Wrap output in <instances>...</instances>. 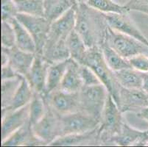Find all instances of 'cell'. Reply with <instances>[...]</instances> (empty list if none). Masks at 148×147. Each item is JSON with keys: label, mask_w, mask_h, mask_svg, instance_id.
Wrapping results in <instances>:
<instances>
[{"label": "cell", "mask_w": 148, "mask_h": 147, "mask_svg": "<svg viewBox=\"0 0 148 147\" xmlns=\"http://www.w3.org/2000/svg\"><path fill=\"white\" fill-rule=\"evenodd\" d=\"M75 6V29L88 49L101 48L106 41L109 28L106 13L95 10L87 3H80Z\"/></svg>", "instance_id": "6da1fadb"}, {"label": "cell", "mask_w": 148, "mask_h": 147, "mask_svg": "<svg viewBox=\"0 0 148 147\" xmlns=\"http://www.w3.org/2000/svg\"><path fill=\"white\" fill-rule=\"evenodd\" d=\"M79 63L86 65L95 71L101 83L107 88L109 94L112 96L117 104L121 85L116 78L114 71L109 68L105 60L101 49H88L86 55Z\"/></svg>", "instance_id": "7a4b0ae2"}, {"label": "cell", "mask_w": 148, "mask_h": 147, "mask_svg": "<svg viewBox=\"0 0 148 147\" xmlns=\"http://www.w3.org/2000/svg\"><path fill=\"white\" fill-rule=\"evenodd\" d=\"M122 113L112 96L108 94L98 127L100 146L112 145L113 139L120 133L125 122Z\"/></svg>", "instance_id": "3957f363"}, {"label": "cell", "mask_w": 148, "mask_h": 147, "mask_svg": "<svg viewBox=\"0 0 148 147\" xmlns=\"http://www.w3.org/2000/svg\"><path fill=\"white\" fill-rule=\"evenodd\" d=\"M105 43L126 59L138 55H148V46L133 37L111 29L108 30Z\"/></svg>", "instance_id": "277c9868"}, {"label": "cell", "mask_w": 148, "mask_h": 147, "mask_svg": "<svg viewBox=\"0 0 148 147\" xmlns=\"http://www.w3.org/2000/svg\"><path fill=\"white\" fill-rule=\"evenodd\" d=\"M108 94L103 84L83 86L79 92L80 110L89 113L100 121Z\"/></svg>", "instance_id": "5b68a950"}, {"label": "cell", "mask_w": 148, "mask_h": 147, "mask_svg": "<svg viewBox=\"0 0 148 147\" xmlns=\"http://www.w3.org/2000/svg\"><path fill=\"white\" fill-rule=\"evenodd\" d=\"M35 135L47 146L62 135L60 116L54 111L47 103L45 114L37 123L32 125Z\"/></svg>", "instance_id": "8992f818"}, {"label": "cell", "mask_w": 148, "mask_h": 147, "mask_svg": "<svg viewBox=\"0 0 148 147\" xmlns=\"http://www.w3.org/2000/svg\"><path fill=\"white\" fill-rule=\"evenodd\" d=\"M16 18L27 29L34 39L36 53L41 55L47 40L51 23L44 16H33L25 13H18Z\"/></svg>", "instance_id": "52a82bcc"}, {"label": "cell", "mask_w": 148, "mask_h": 147, "mask_svg": "<svg viewBox=\"0 0 148 147\" xmlns=\"http://www.w3.org/2000/svg\"><path fill=\"white\" fill-rule=\"evenodd\" d=\"M62 135L83 133L99 127V121L89 113L80 110L60 116Z\"/></svg>", "instance_id": "ba28073f"}, {"label": "cell", "mask_w": 148, "mask_h": 147, "mask_svg": "<svg viewBox=\"0 0 148 147\" xmlns=\"http://www.w3.org/2000/svg\"><path fill=\"white\" fill-rule=\"evenodd\" d=\"M49 107L60 116L80 110L78 93H69L57 88L46 95Z\"/></svg>", "instance_id": "9c48e42d"}, {"label": "cell", "mask_w": 148, "mask_h": 147, "mask_svg": "<svg viewBox=\"0 0 148 147\" xmlns=\"http://www.w3.org/2000/svg\"><path fill=\"white\" fill-rule=\"evenodd\" d=\"M117 105L122 113L133 112L136 114L148 107V94L142 88H125L121 86Z\"/></svg>", "instance_id": "30bf717a"}, {"label": "cell", "mask_w": 148, "mask_h": 147, "mask_svg": "<svg viewBox=\"0 0 148 147\" xmlns=\"http://www.w3.org/2000/svg\"><path fill=\"white\" fill-rule=\"evenodd\" d=\"M108 26L122 34L133 37L148 46V39L137 27L128 13H106Z\"/></svg>", "instance_id": "8fae6325"}, {"label": "cell", "mask_w": 148, "mask_h": 147, "mask_svg": "<svg viewBox=\"0 0 148 147\" xmlns=\"http://www.w3.org/2000/svg\"><path fill=\"white\" fill-rule=\"evenodd\" d=\"M76 13L75 6L67 10L60 18L51 23L49 35L46 43H56L66 40L67 37L75 29Z\"/></svg>", "instance_id": "7c38bea8"}, {"label": "cell", "mask_w": 148, "mask_h": 147, "mask_svg": "<svg viewBox=\"0 0 148 147\" xmlns=\"http://www.w3.org/2000/svg\"><path fill=\"white\" fill-rule=\"evenodd\" d=\"M29 110L28 104L17 110L2 112V141L29 121Z\"/></svg>", "instance_id": "4fadbf2b"}, {"label": "cell", "mask_w": 148, "mask_h": 147, "mask_svg": "<svg viewBox=\"0 0 148 147\" xmlns=\"http://www.w3.org/2000/svg\"><path fill=\"white\" fill-rule=\"evenodd\" d=\"M50 63L46 61L40 54L36 53L34 61L25 77L27 79L33 91L46 95V86L48 69Z\"/></svg>", "instance_id": "5bb4252c"}, {"label": "cell", "mask_w": 148, "mask_h": 147, "mask_svg": "<svg viewBox=\"0 0 148 147\" xmlns=\"http://www.w3.org/2000/svg\"><path fill=\"white\" fill-rule=\"evenodd\" d=\"M2 146H47L35 135L29 121L14 132L11 135L1 142Z\"/></svg>", "instance_id": "9a60e30c"}, {"label": "cell", "mask_w": 148, "mask_h": 147, "mask_svg": "<svg viewBox=\"0 0 148 147\" xmlns=\"http://www.w3.org/2000/svg\"><path fill=\"white\" fill-rule=\"evenodd\" d=\"M49 146H100L98 128L86 133L60 136Z\"/></svg>", "instance_id": "2e32d148"}, {"label": "cell", "mask_w": 148, "mask_h": 147, "mask_svg": "<svg viewBox=\"0 0 148 147\" xmlns=\"http://www.w3.org/2000/svg\"><path fill=\"white\" fill-rule=\"evenodd\" d=\"M2 48L5 49L9 55L8 64L18 75L26 77L34 61L36 53L25 52L16 46L13 48Z\"/></svg>", "instance_id": "e0dca14e"}, {"label": "cell", "mask_w": 148, "mask_h": 147, "mask_svg": "<svg viewBox=\"0 0 148 147\" xmlns=\"http://www.w3.org/2000/svg\"><path fill=\"white\" fill-rule=\"evenodd\" d=\"M112 145L120 146H146L145 131L134 129L125 121L120 133L113 139Z\"/></svg>", "instance_id": "ac0fdd59"}, {"label": "cell", "mask_w": 148, "mask_h": 147, "mask_svg": "<svg viewBox=\"0 0 148 147\" xmlns=\"http://www.w3.org/2000/svg\"><path fill=\"white\" fill-rule=\"evenodd\" d=\"M83 87L80 73V63L71 57L59 88L69 93H78Z\"/></svg>", "instance_id": "d6986e66"}, {"label": "cell", "mask_w": 148, "mask_h": 147, "mask_svg": "<svg viewBox=\"0 0 148 147\" xmlns=\"http://www.w3.org/2000/svg\"><path fill=\"white\" fill-rule=\"evenodd\" d=\"M33 94V90L27 79L21 75L19 85L13 95L10 105L5 108H2V112L15 110L25 107L30 102Z\"/></svg>", "instance_id": "ffe728a7"}, {"label": "cell", "mask_w": 148, "mask_h": 147, "mask_svg": "<svg viewBox=\"0 0 148 147\" xmlns=\"http://www.w3.org/2000/svg\"><path fill=\"white\" fill-rule=\"evenodd\" d=\"M15 31L16 46L21 50L30 53H36V46L34 39L27 29L23 26L16 17L9 20Z\"/></svg>", "instance_id": "44dd1931"}, {"label": "cell", "mask_w": 148, "mask_h": 147, "mask_svg": "<svg viewBox=\"0 0 148 147\" xmlns=\"http://www.w3.org/2000/svg\"><path fill=\"white\" fill-rule=\"evenodd\" d=\"M71 60V57L65 60L52 63L49 65L48 69L47 86H46V95L59 88L60 83L66 71L68 66Z\"/></svg>", "instance_id": "7402d4cb"}, {"label": "cell", "mask_w": 148, "mask_h": 147, "mask_svg": "<svg viewBox=\"0 0 148 147\" xmlns=\"http://www.w3.org/2000/svg\"><path fill=\"white\" fill-rule=\"evenodd\" d=\"M41 55L44 60L50 64L69 59L70 53L66 45V40L46 43Z\"/></svg>", "instance_id": "603a6c76"}, {"label": "cell", "mask_w": 148, "mask_h": 147, "mask_svg": "<svg viewBox=\"0 0 148 147\" xmlns=\"http://www.w3.org/2000/svg\"><path fill=\"white\" fill-rule=\"evenodd\" d=\"M74 5L72 0H44V17L53 22Z\"/></svg>", "instance_id": "cb8c5ba5"}, {"label": "cell", "mask_w": 148, "mask_h": 147, "mask_svg": "<svg viewBox=\"0 0 148 147\" xmlns=\"http://www.w3.org/2000/svg\"><path fill=\"white\" fill-rule=\"evenodd\" d=\"M118 83L125 88H142V72L133 68L114 71Z\"/></svg>", "instance_id": "d4e9b609"}, {"label": "cell", "mask_w": 148, "mask_h": 147, "mask_svg": "<svg viewBox=\"0 0 148 147\" xmlns=\"http://www.w3.org/2000/svg\"><path fill=\"white\" fill-rule=\"evenodd\" d=\"M29 121L31 125L37 123L45 114L47 109L46 95L33 91V96L29 103Z\"/></svg>", "instance_id": "484cf974"}, {"label": "cell", "mask_w": 148, "mask_h": 147, "mask_svg": "<svg viewBox=\"0 0 148 147\" xmlns=\"http://www.w3.org/2000/svg\"><path fill=\"white\" fill-rule=\"evenodd\" d=\"M100 49L105 60L111 70L116 71L124 69V68H131L127 59L121 56L108 44L104 43Z\"/></svg>", "instance_id": "4316f807"}, {"label": "cell", "mask_w": 148, "mask_h": 147, "mask_svg": "<svg viewBox=\"0 0 148 147\" xmlns=\"http://www.w3.org/2000/svg\"><path fill=\"white\" fill-rule=\"evenodd\" d=\"M66 45L69 51L70 57L80 63L86 53L88 47L75 29L72 30L67 37Z\"/></svg>", "instance_id": "83f0119b"}, {"label": "cell", "mask_w": 148, "mask_h": 147, "mask_svg": "<svg viewBox=\"0 0 148 147\" xmlns=\"http://www.w3.org/2000/svg\"><path fill=\"white\" fill-rule=\"evenodd\" d=\"M86 3L92 8L103 13H128L125 5H121L113 0H87Z\"/></svg>", "instance_id": "f1b7e54d"}, {"label": "cell", "mask_w": 148, "mask_h": 147, "mask_svg": "<svg viewBox=\"0 0 148 147\" xmlns=\"http://www.w3.org/2000/svg\"><path fill=\"white\" fill-rule=\"evenodd\" d=\"M18 13L44 16V0H13Z\"/></svg>", "instance_id": "f546056e"}, {"label": "cell", "mask_w": 148, "mask_h": 147, "mask_svg": "<svg viewBox=\"0 0 148 147\" xmlns=\"http://www.w3.org/2000/svg\"><path fill=\"white\" fill-rule=\"evenodd\" d=\"M21 76L14 79L2 80V108H5L10 105L15 92L19 85Z\"/></svg>", "instance_id": "4dcf8cb0"}, {"label": "cell", "mask_w": 148, "mask_h": 147, "mask_svg": "<svg viewBox=\"0 0 148 147\" xmlns=\"http://www.w3.org/2000/svg\"><path fill=\"white\" fill-rule=\"evenodd\" d=\"M2 47L13 48L16 46V36L12 24L8 21H2Z\"/></svg>", "instance_id": "1f68e13d"}, {"label": "cell", "mask_w": 148, "mask_h": 147, "mask_svg": "<svg viewBox=\"0 0 148 147\" xmlns=\"http://www.w3.org/2000/svg\"><path fill=\"white\" fill-rule=\"evenodd\" d=\"M80 73L82 81H83V86H90L102 84L95 71L86 65L80 63Z\"/></svg>", "instance_id": "d6a6232c"}, {"label": "cell", "mask_w": 148, "mask_h": 147, "mask_svg": "<svg viewBox=\"0 0 148 147\" xmlns=\"http://www.w3.org/2000/svg\"><path fill=\"white\" fill-rule=\"evenodd\" d=\"M2 21H9L18 14V10L13 0H1Z\"/></svg>", "instance_id": "836d02e7"}, {"label": "cell", "mask_w": 148, "mask_h": 147, "mask_svg": "<svg viewBox=\"0 0 148 147\" xmlns=\"http://www.w3.org/2000/svg\"><path fill=\"white\" fill-rule=\"evenodd\" d=\"M130 67L140 72L148 71V55H138L127 59Z\"/></svg>", "instance_id": "e575fe53"}, {"label": "cell", "mask_w": 148, "mask_h": 147, "mask_svg": "<svg viewBox=\"0 0 148 147\" xmlns=\"http://www.w3.org/2000/svg\"><path fill=\"white\" fill-rule=\"evenodd\" d=\"M130 11H138L148 15V0H129L125 5Z\"/></svg>", "instance_id": "d590c367"}, {"label": "cell", "mask_w": 148, "mask_h": 147, "mask_svg": "<svg viewBox=\"0 0 148 147\" xmlns=\"http://www.w3.org/2000/svg\"><path fill=\"white\" fill-rule=\"evenodd\" d=\"M19 75L9 64L2 66V80L14 79L18 77Z\"/></svg>", "instance_id": "8d00e7d4"}, {"label": "cell", "mask_w": 148, "mask_h": 147, "mask_svg": "<svg viewBox=\"0 0 148 147\" xmlns=\"http://www.w3.org/2000/svg\"><path fill=\"white\" fill-rule=\"evenodd\" d=\"M142 89L148 94V71L142 72Z\"/></svg>", "instance_id": "74e56055"}, {"label": "cell", "mask_w": 148, "mask_h": 147, "mask_svg": "<svg viewBox=\"0 0 148 147\" xmlns=\"http://www.w3.org/2000/svg\"><path fill=\"white\" fill-rule=\"evenodd\" d=\"M136 116L141 119L146 120L147 121H148V107H145L142 110H140L138 113H137Z\"/></svg>", "instance_id": "f35d334b"}, {"label": "cell", "mask_w": 148, "mask_h": 147, "mask_svg": "<svg viewBox=\"0 0 148 147\" xmlns=\"http://www.w3.org/2000/svg\"><path fill=\"white\" fill-rule=\"evenodd\" d=\"M9 63V55L5 49L2 47V66Z\"/></svg>", "instance_id": "ab89813d"}, {"label": "cell", "mask_w": 148, "mask_h": 147, "mask_svg": "<svg viewBox=\"0 0 148 147\" xmlns=\"http://www.w3.org/2000/svg\"><path fill=\"white\" fill-rule=\"evenodd\" d=\"M72 1H73L75 5L80 3H86L87 2V0H72Z\"/></svg>", "instance_id": "60d3db41"}, {"label": "cell", "mask_w": 148, "mask_h": 147, "mask_svg": "<svg viewBox=\"0 0 148 147\" xmlns=\"http://www.w3.org/2000/svg\"><path fill=\"white\" fill-rule=\"evenodd\" d=\"M145 142H146V146H147V144L148 143V129L145 130Z\"/></svg>", "instance_id": "b9f144b4"}, {"label": "cell", "mask_w": 148, "mask_h": 147, "mask_svg": "<svg viewBox=\"0 0 148 147\" xmlns=\"http://www.w3.org/2000/svg\"><path fill=\"white\" fill-rule=\"evenodd\" d=\"M147 146H148V143H147Z\"/></svg>", "instance_id": "7bdbcfd3"}]
</instances>
